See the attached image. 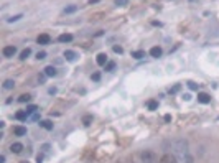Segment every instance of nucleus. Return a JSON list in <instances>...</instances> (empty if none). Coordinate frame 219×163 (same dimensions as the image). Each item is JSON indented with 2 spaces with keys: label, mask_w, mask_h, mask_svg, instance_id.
Here are the masks:
<instances>
[{
  "label": "nucleus",
  "mask_w": 219,
  "mask_h": 163,
  "mask_svg": "<svg viewBox=\"0 0 219 163\" xmlns=\"http://www.w3.org/2000/svg\"><path fill=\"white\" fill-rule=\"evenodd\" d=\"M198 102L209 104V102H211V96H209V94H206V92H199V94H198Z\"/></svg>",
  "instance_id": "39448f33"
},
{
  "label": "nucleus",
  "mask_w": 219,
  "mask_h": 163,
  "mask_svg": "<svg viewBox=\"0 0 219 163\" xmlns=\"http://www.w3.org/2000/svg\"><path fill=\"white\" fill-rule=\"evenodd\" d=\"M158 163H178V160H176V156H175L173 153H165V155L160 158Z\"/></svg>",
  "instance_id": "f03ea898"
},
{
  "label": "nucleus",
  "mask_w": 219,
  "mask_h": 163,
  "mask_svg": "<svg viewBox=\"0 0 219 163\" xmlns=\"http://www.w3.org/2000/svg\"><path fill=\"white\" fill-rule=\"evenodd\" d=\"M30 99H32V96H30V94H21V96L18 97V101H20V102H28Z\"/></svg>",
  "instance_id": "aec40b11"
},
{
  "label": "nucleus",
  "mask_w": 219,
  "mask_h": 163,
  "mask_svg": "<svg viewBox=\"0 0 219 163\" xmlns=\"http://www.w3.org/2000/svg\"><path fill=\"white\" fill-rule=\"evenodd\" d=\"M36 110H38V107H36V106H28V107H26V114H28V115L35 114Z\"/></svg>",
  "instance_id": "412c9836"
},
{
  "label": "nucleus",
  "mask_w": 219,
  "mask_h": 163,
  "mask_svg": "<svg viewBox=\"0 0 219 163\" xmlns=\"http://www.w3.org/2000/svg\"><path fill=\"white\" fill-rule=\"evenodd\" d=\"M124 2H125V0H115L117 5H124Z\"/></svg>",
  "instance_id": "2f4dec72"
},
{
  "label": "nucleus",
  "mask_w": 219,
  "mask_h": 163,
  "mask_svg": "<svg viewBox=\"0 0 219 163\" xmlns=\"http://www.w3.org/2000/svg\"><path fill=\"white\" fill-rule=\"evenodd\" d=\"M13 134L17 135V137H23V135H26V127L17 125V127H13Z\"/></svg>",
  "instance_id": "6e6552de"
},
{
  "label": "nucleus",
  "mask_w": 219,
  "mask_h": 163,
  "mask_svg": "<svg viewBox=\"0 0 219 163\" xmlns=\"http://www.w3.org/2000/svg\"><path fill=\"white\" fill-rule=\"evenodd\" d=\"M99 0H89V4H97Z\"/></svg>",
  "instance_id": "72a5a7b5"
},
{
  "label": "nucleus",
  "mask_w": 219,
  "mask_h": 163,
  "mask_svg": "<svg viewBox=\"0 0 219 163\" xmlns=\"http://www.w3.org/2000/svg\"><path fill=\"white\" fill-rule=\"evenodd\" d=\"M21 150H23V145H21L20 142L12 143V145H10V152H12V153H20Z\"/></svg>",
  "instance_id": "9d476101"
},
{
  "label": "nucleus",
  "mask_w": 219,
  "mask_h": 163,
  "mask_svg": "<svg viewBox=\"0 0 219 163\" xmlns=\"http://www.w3.org/2000/svg\"><path fill=\"white\" fill-rule=\"evenodd\" d=\"M26 117H28V114H26V110H18V112L15 114V119H17V120H20V122L26 120Z\"/></svg>",
  "instance_id": "9b49d317"
},
{
  "label": "nucleus",
  "mask_w": 219,
  "mask_h": 163,
  "mask_svg": "<svg viewBox=\"0 0 219 163\" xmlns=\"http://www.w3.org/2000/svg\"><path fill=\"white\" fill-rule=\"evenodd\" d=\"M114 68H115V63H114V61H109V63L106 64V71H114Z\"/></svg>",
  "instance_id": "5701e85b"
},
{
  "label": "nucleus",
  "mask_w": 219,
  "mask_h": 163,
  "mask_svg": "<svg viewBox=\"0 0 219 163\" xmlns=\"http://www.w3.org/2000/svg\"><path fill=\"white\" fill-rule=\"evenodd\" d=\"M147 109L148 110H157L158 109V102H157L155 99H150L148 102H147Z\"/></svg>",
  "instance_id": "ddd939ff"
},
{
  "label": "nucleus",
  "mask_w": 219,
  "mask_h": 163,
  "mask_svg": "<svg viewBox=\"0 0 219 163\" xmlns=\"http://www.w3.org/2000/svg\"><path fill=\"white\" fill-rule=\"evenodd\" d=\"M36 58H38V59H45V58H46V53H45V51H41V53L36 54Z\"/></svg>",
  "instance_id": "a878e982"
},
{
  "label": "nucleus",
  "mask_w": 219,
  "mask_h": 163,
  "mask_svg": "<svg viewBox=\"0 0 219 163\" xmlns=\"http://www.w3.org/2000/svg\"><path fill=\"white\" fill-rule=\"evenodd\" d=\"M96 61H97V64L99 66H106L109 61H107V56H106V53H99L97 54V58H96Z\"/></svg>",
  "instance_id": "423d86ee"
},
{
  "label": "nucleus",
  "mask_w": 219,
  "mask_h": 163,
  "mask_svg": "<svg viewBox=\"0 0 219 163\" xmlns=\"http://www.w3.org/2000/svg\"><path fill=\"white\" fill-rule=\"evenodd\" d=\"M188 86H190V89H193V91H196V89H198V86L194 84V82H188Z\"/></svg>",
  "instance_id": "cd10ccee"
},
{
  "label": "nucleus",
  "mask_w": 219,
  "mask_h": 163,
  "mask_svg": "<svg viewBox=\"0 0 219 163\" xmlns=\"http://www.w3.org/2000/svg\"><path fill=\"white\" fill-rule=\"evenodd\" d=\"M91 122H92V115H84V117H82V124L84 125H91Z\"/></svg>",
  "instance_id": "a211bd4d"
},
{
  "label": "nucleus",
  "mask_w": 219,
  "mask_h": 163,
  "mask_svg": "<svg viewBox=\"0 0 219 163\" xmlns=\"http://www.w3.org/2000/svg\"><path fill=\"white\" fill-rule=\"evenodd\" d=\"M30 53H32V50H30V48L23 50V51H21V54H20V59H21V61H23V59H26V58L30 56Z\"/></svg>",
  "instance_id": "dca6fc26"
},
{
  "label": "nucleus",
  "mask_w": 219,
  "mask_h": 163,
  "mask_svg": "<svg viewBox=\"0 0 219 163\" xmlns=\"http://www.w3.org/2000/svg\"><path fill=\"white\" fill-rule=\"evenodd\" d=\"M132 56H134L135 59H140V58L145 56V53H143V51H134V53H132Z\"/></svg>",
  "instance_id": "4be33fe9"
},
{
  "label": "nucleus",
  "mask_w": 219,
  "mask_h": 163,
  "mask_svg": "<svg viewBox=\"0 0 219 163\" xmlns=\"http://www.w3.org/2000/svg\"><path fill=\"white\" fill-rule=\"evenodd\" d=\"M58 41L60 43H69V41H73V35H71V33H63V35L58 36Z\"/></svg>",
  "instance_id": "0eeeda50"
},
{
  "label": "nucleus",
  "mask_w": 219,
  "mask_h": 163,
  "mask_svg": "<svg viewBox=\"0 0 219 163\" xmlns=\"http://www.w3.org/2000/svg\"><path fill=\"white\" fill-rule=\"evenodd\" d=\"M64 58H66L68 61H74L76 59V53L73 50H68V51H64Z\"/></svg>",
  "instance_id": "4468645a"
},
{
  "label": "nucleus",
  "mask_w": 219,
  "mask_h": 163,
  "mask_svg": "<svg viewBox=\"0 0 219 163\" xmlns=\"http://www.w3.org/2000/svg\"><path fill=\"white\" fill-rule=\"evenodd\" d=\"M76 10H78V7H76V5H69V7L64 8V13H74Z\"/></svg>",
  "instance_id": "6ab92c4d"
},
{
  "label": "nucleus",
  "mask_w": 219,
  "mask_h": 163,
  "mask_svg": "<svg viewBox=\"0 0 219 163\" xmlns=\"http://www.w3.org/2000/svg\"><path fill=\"white\" fill-rule=\"evenodd\" d=\"M0 163H5V156H4V155L0 156Z\"/></svg>",
  "instance_id": "473e14b6"
},
{
  "label": "nucleus",
  "mask_w": 219,
  "mask_h": 163,
  "mask_svg": "<svg viewBox=\"0 0 219 163\" xmlns=\"http://www.w3.org/2000/svg\"><path fill=\"white\" fill-rule=\"evenodd\" d=\"M99 79H101L99 73H94V74H92V81H99Z\"/></svg>",
  "instance_id": "bb28decb"
},
{
  "label": "nucleus",
  "mask_w": 219,
  "mask_h": 163,
  "mask_svg": "<svg viewBox=\"0 0 219 163\" xmlns=\"http://www.w3.org/2000/svg\"><path fill=\"white\" fill-rule=\"evenodd\" d=\"M15 87V82L12 81V79H7V81L4 82V89H13Z\"/></svg>",
  "instance_id": "f3484780"
},
{
  "label": "nucleus",
  "mask_w": 219,
  "mask_h": 163,
  "mask_svg": "<svg viewBox=\"0 0 219 163\" xmlns=\"http://www.w3.org/2000/svg\"><path fill=\"white\" fill-rule=\"evenodd\" d=\"M112 50L115 51V53H119V54H120V53H124V50H122V46H119V45H115V46L112 48Z\"/></svg>",
  "instance_id": "b1692460"
},
{
  "label": "nucleus",
  "mask_w": 219,
  "mask_h": 163,
  "mask_svg": "<svg viewBox=\"0 0 219 163\" xmlns=\"http://www.w3.org/2000/svg\"><path fill=\"white\" fill-rule=\"evenodd\" d=\"M150 56L160 58V56H162V48H160V46H153V48H150Z\"/></svg>",
  "instance_id": "1a4fd4ad"
},
{
  "label": "nucleus",
  "mask_w": 219,
  "mask_h": 163,
  "mask_svg": "<svg viewBox=\"0 0 219 163\" xmlns=\"http://www.w3.org/2000/svg\"><path fill=\"white\" fill-rule=\"evenodd\" d=\"M165 120H166V122L171 120V115H170V114H166V115H165Z\"/></svg>",
  "instance_id": "7c9ffc66"
},
{
  "label": "nucleus",
  "mask_w": 219,
  "mask_h": 163,
  "mask_svg": "<svg viewBox=\"0 0 219 163\" xmlns=\"http://www.w3.org/2000/svg\"><path fill=\"white\" fill-rule=\"evenodd\" d=\"M40 125H41L43 128H46V130H53V122H50V120H41Z\"/></svg>",
  "instance_id": "2eb2a0df"
},
{
  "label": "nucleus",
  "mask_w": 219,
  "mask_h": 163,
  "mask_svg": "<svg viewBox=\"0 0 219 163\" xmlns=\"http://www.w3.org/2000/svg\"><path fill=\"white\" fill-rule=\"evenodd\" d=\"M36 41H38L40 45H48V43L51 41V38H50V35H48V33H41V35H38Z\"/></svg>",
  "instance_id": "20e7f679"
},
{
  "label": "nucleus",
  "mask_w": 219,
  "mask_h": 163,
  "mask_svg": "<svg viewBox=\"0 0 219 163\" xmlns=\"http://www.w3.org/2000/svg\"><path fill=\"white\" fill-rule=\"evenodd\" d=\"M21 18V15H15V17H12V18H8V21L10 23H13V21H17V20H20Z\"/></svg>",
  "instance_id": "393cba45"
},
{
  "label": "nucleus",
  "mask_w": 219,
  "mask_h": 163,
  "mask_svg": "<svg viewBox=\"0 0 219 163\" xmlns=\"http://www.w3.org/2000/svg\"><path fill=\"white\" fill-rule=\"evenodd\" d=\"M56 69H54V68L53 66H46L45 68V74L46 76H50V78H54V76H56Z\"/></svg>",
  "instance_id": "f8f14e48"
},
{
  "label": "nucleus",
  "mask_w": 219,
  "mask_h": 163,
  "mask_svg": "<svg viewBox=\"0 0 219 163\" xmlns=\"http://www.w3.org/2000/svg\"><path fill=\"white\" fill-rule=\"evenodd\" d=\"M2 53H4V56H5V58H12L15 53H17V48H15V46H5Z\"/></svg>",
  "instance_id": "7ed1b4c3"
},
{
  "label": "nucleus",
  "mask_w": 219,
  "mask_h": 163,
  "mask_svg": "<svg viewBox=\"0 0 219 163\" xmlns=\"http://www.w3.org/2000/svg\"><path fill=\"white\" fill-rule=\"evenodd\" d=\"M32 119H33V120H38V119H40V115H38V114H33V115H32Z\"/></svg>",
  "instance_id": "c85d7f7f"
},
{
  "label": "nucleus",
  "mask_w": 219,
  "mask_h": 163,
  "mask_svg": "<svg viewBox=\"0 0 219 163\" xmlns=\"http://www.w3.org/2000/svg\"><path fill=\"white\" fill-rule=\"evenodd\" d=\"M157 162H158L157 155L150 150H143V152L137 153L134 156V163H157Z\"/></svg>",
  "instance_id": "f257e3e1"
},
{
  "label": "nucleus",
  "mask_w": 219,
  "mask_h": 163,
  "mask_svg": "<svg viewBox=\"0 0 219 163\" xmlns=\"http://www.w3.org/2000/svg\"><path fill=\"white\" fill-rule=\"evenodd\" d=\"M178 89H180V86H175V87H173V89H170V92H176V91H178Z\"/></svg>",
  "instance_id": "c756f323"
}]
</instances>
